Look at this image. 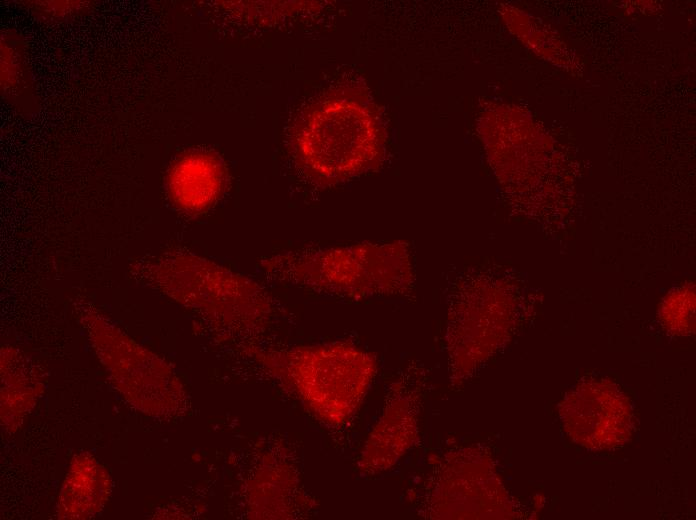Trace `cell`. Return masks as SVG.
Returning <instances> with one entry per match:
<instances>
[{"mask_svg":"<svg viewBox=\"0 0 696 520\" xmlns=\"http://www.w3.org/2000/svg\"><path fill=\"white\" fill-rule=\"evenodd\" d=\"M260 266L271 278L347 296L401 292L414 279L410 245L403 241L283 252Z\"/></svg>","mask_w":696,"mask_h":520,"instance_id":"6da1fadb","label":"cell"},{"mask_svg":"<svg viewBox=\"0 0 696 520\" xmlns=\"http://www.w3.org/2000/svg\"><path fill=\"white\" fill-rule=\"evenodd\" d=\"M167 182L176 205L189 212H198L219 197L224 187L225 169L216 156L192 152L175 162Z\"/></svg>","mask_w":696,"mask_h":520,"instance_id":"277c9868","label":"cell"},{"mask_svg":"<svg viewBox=\"0 0 696 520\" xmlns=\"http://www.w3.org/2000/svg\"><path fill=\"white\" fill-rule=\"evenodd\" d=\"M295 157L314 182L329 185L372 168L380 155L374 123L362 105L325 102L302 121L294 140Z\"/></svg>","mask_w":696,"mask_h":520,"instance_id":"7a4b0ae2","label":"cell"},{"mask_svg":"<svg viewBox=\"0 0 696 520\" xmlns=\"http://www.w3.org/2000/svg\"><path fill=\"white\" fill-rule=\"evenodd\" d=\"M158 276L177 294L220 299L246 324L267 308L265 291L256 281L206 259L191 255L167 258L159 266Z\"/></svg>","mask_w":696,"mask_h":520,"instance_id":"3957f363","label":"cell"}]
</instances>
